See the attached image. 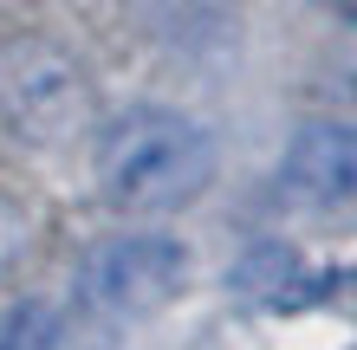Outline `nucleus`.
Instances as JSON below:
<instances>
[{
    "instance_id": "obj_3",
    "label": "nucleus",
    "mask_w": 357,
    "mask_h": 350,
    "mask_svg": "<svg viewBox=\"0 0 357 350\" xmlns=\"http://www.w3.org/2000/svg\"><path fill=\"white\" fill-rule=\"evenodd\" d=\"M188 285V246L176 234H111L78 260V305L104 324H137L176 305Z\"/></svg>"
},
{
    "instance_id": "obj_1",
    "label": "nucleus",
    "mask_w": 357,
    "mask_h": 350,
    "mask_svg": "<svg viewBox=\"0 0 357 350\" xmlns=\"http://www.w3.org/2000/svg\"><path fill=\"white\" fill-rule=\"evenodd\" d=\"M215 182L208 123L169 104H130L98 130V195L117 214H176Z\"/></svg>"
},
{
    "instance_id": "obj_5",
    "label": "nucleus",
    "mask_w": 357,
    "mask_h": 350,
    "mask_svg": "<svg viewBox=\"0 0 357 350\" xmlns=\"http://www.w3.org/2000/svg\"><path fill=\"white\" fill-rule=\"evenodd\" d=\"M0 350H66V324H59L52 305L20 299L0 312Z\"/></svg>"
},
{
    "instance_id": "obj_7",
    "label": "nucleus",
    "mask_w": 357,
    "mask_h": 350,
    "mask_svg": "<svg viewBox=\"0 0 357 350\" xmlns=\"http://www.w3.org/2000/svg\"><path fill=\"white\" fill-rule=\"evenodd\" d=\"M331 7H344V13H357V0H331Z\"/></svg>"
},
{
    "instance_id": "obj_4",
    "label": "nucleus",
    "mask_w": 357,
    "mask_h": 350,
    "mask_svg": "<svg viewBox=\"0 0 357 350\" xmlns=\"http://www.w3.org/2000/svg\"><path fill=\"white\" fill-rule=\"evenodd\" d=\"M280 195L305 221L357 228V123H344V117L299 123L280 156Z\"/></svg>"
},
{
    "instance_id": "obj_2",
    "label": "nucleus",
    "mask_w": 357,
    "mask_h": 350,
    "mask_svg": "<svg viewBox=\"0 0 357 350\" xmlns=\"http://www.w3.org/2000/svg\"><path fill=\"white\" fill-rule=\"evenodd\" d=\"M0 130L26 150H66L98 130V85L66 39L13 33L0 46Z\"/></svg>"
},
{
    "instance_id": "obj_6",
    "label": "nucleus",
    "mask_w": 357,
    "mask_h": 350,
    "mask_svg": "<svg viewBox=\"0 0 357 350\" xmlns=\"http://www.w3.org/2000/svg\"><path fill=\"white\" fill-rule=\"evenodd\" d=\"M26 260H33V221H26L20 201L0 195V285H13Z\"/></svg>"
}]
</instances>
